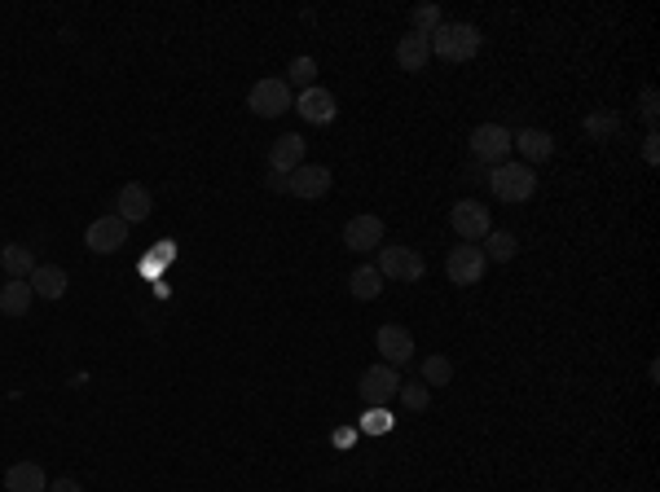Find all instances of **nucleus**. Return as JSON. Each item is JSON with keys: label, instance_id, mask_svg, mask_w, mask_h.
Segmentation results:
<instances>
[{"label": "nucleus", "instance_id": "0eeeda50", "mask_svg": "<svg viewBox=\"0 0 660 492\" xmlns=\"http://www.w3.org/2000/svg\"><path fill=\"white\" fill-rule=\"evenodd\" d=\"M449 225H454V233L462 242H484V233L493 229V216L484 203H476V198H462V203H454V211H449Z\"/></svg>", "mask_w": 660, "mask_h": 492}, {"label": "nucleus", "instance_id": "4468645a", "mask_svg": "<svg viewBox=\"0 0 660 492\" xmlns=\"http://www.w3.org/2000/svg\"><path fill=\"white\" fill-rule=\"evenodd\" d=\"M511 150H520V163L537 167V163H546L550 154H555V137H550L546 128H524V132H515L511 137Z\"/></svg>", "mask_w": 660, "mask_h": 492}, {"label": "nucleus", "instance_id": "dca6fc26", "mask_svg": "<svg viewBox=\"0 0 660 492\" xmlns=\"http://www.w3.org/2000/svg\"><path fill=\"white\" fill-rule=\"evenodd\" d=\"M300 163H304V137L300 132H286V137H278L269 145V172L291 176Z\"/></svg>", "mask_w": 660, "mask_h": 492}, {"label": "nucleus", "instance_id": "423d86ee", "mask_svg": "<svg viewBox=\"0 0 660 492\" xmlns=\"http://www.w3.org/2000/svg\"><path fill=\"white\" fill-rule=\"evenodd\" d=\"M506 154H511V132H506L502 123H480V128L471 132V159L476 163L498 167V163H506Z\"/></svg>", "mask_w": 660, "mask_h": 492}, {"label": "nucleus", "instance_id": "7ed1b4c3", "mask_svg": "<svg viewBox=\"0 0 660 492\" xmlns=\"http://www.w3.org/2000/svg\"><path fill=\"white\" fill-rule=\"evenodd\" d=\"M247 110L256 119H282L286 110H295V97H291V84L282 75H269V80H256L247 93Z\"/></svg>", "mask_w": 660, "mask_h": 492}, {"label": "nucleus", "instance_id": "f257e3e1", "mask_svg": "<svg viewBox=\"0 0 660 492\" xmlns=\"http://www.w3.org/2000/svg\"><path fill=\"white\" fill-rule=\"evenodd\" d=\"M427 44H432V58L440 62H471L480 53V27H471V22H440V27L427 36Z\"/></svg>", "mask_w": 660, "mask_h": 492}, {"label": "nucleus", "instance_id": "f8f14e48", "mask_svg": "<svg viewBox=\"0 0 660 492\" xmlns=\"http://www.w3.org/2000/svg\"><path fill=\"white\" fill-rule=\"evenodd\" d=\"M150 211H154V194L141 181H128L115 194V216L124 220V225H141V220H150Z\"/></svg>", "mask_w": 660, "mask_h": 492}, {"label": "nucleus", "instance_id": "412c9836", "mask_svg": "<svg viewBox=\"0 0 660 492\" xmlns=\"http://www.w3.org/2000/svg\"><path fill=\"white\" fill-rule=\"evenodd\" d=\"M31 299H36L31 282H18V277H9V282L0 286V312H5V317H27Z\"/></svg>", "mask_w": 660, "mask_h": 492}, {"label": "nucleus", "instance_id": "393cba45", "mask_svg": "<svg viewBox=\"0 0 660 492\" xmlns=\"http://www.w3.org/2000/svg\"><path fill=\"white\" fill-rule=\"evenodd\" d=\"M581 128H586L590 141H612L616 128H621V119H616L612 110H594V115H586V123H581Z\"/></svg>", "mask_w": 660, "mask_h": 492}, {"label": "nucleus", "instance_id": "aec40b11", "mask_svg": "<svg viewBox=\"0 0 660 492\" xmlns=\"http://www.w3.org/2000/svg\"><path fill=\"white\" fill-rule=\"evenodd\" d=\"M480 255L489 264H511L515 255H520V238L506 233V229H489V233H484V242H480Z\"/></svg>", "mask_w": 660, "mask_h": 492}, {"label": "nucleus", "instance_id": "a211bd4d", "mask_svg": "<svg viewBox=\"0 0 660 492\" xmlns=\"http://www.w3.org/2000/svg\"><path fill=\"white\" fill-rule=\"evenodd\" d=\"M27 282H31V290H36L40 299H49V304L71 290V277H66V268H58V264H36V273H31Z\"/></svg>", "mask_w": 660, "mask_h": 492}, {"label": "nucleus", "instance_id": "39448f33", "mask_svg": "<svg viewBox=\"0 0 660 492\" xmlns=\"http://www.w3.org/2000/svg\"><path fill=\"white\" fill-rule=\"evenodd\" d=\"M396 387H401V369L392 365H370L366 374L357 378V391L366 400V409H388V400H396Z\"/></svg>", "mask_w": 660, "mask_h": 492}, {"label": "nucleus", "instance_id": "1a4fd4ad", "mask_svg": "<svg viewBox=\"0 0 660 492\" xmlns=\"http://www.w3.org/2000/svg\"><path fill=\"white\" fill-rule=\"evenodd\" d=\"M484 268H489V260L480 255V246H454L445 260V277L454 286H476L484 282Z\"/></svg>", "mask_w": 660, "mask_h": 492}, {"label": "nucleus", "instance_id": "a878e982", "mask_svg": "<svg viewBox=\"0 0 660 492\" xmlns=\"http://www.w3.org/2000/svg\"><path fill=\"white\" fill-rule=\"evenodd\" d=\"M286 84L313 88V84H317V58H308V53H300V58H291V66H286Z\"/></svg>", "mask_w": 660, "mask_h": 492}, {"label": "nucleus", "instance_id": "6e6552de", "mask_svg": "<svg viewBox=\"0 0 660 492\" xmlns=\"http://www.w3.org/2000/svg\"><path fill=\"white\" fill-rule=\"evenodd\" d=\"M330 185H335V176H330V167H322V163H300L291 176H286V194L304 198V203H313V198H326Z\"/></svg>", "mask_w": 660, "mask_h": 492}, {"label": "nucleus", "instance_id": "bb28decb", "mask_svg": "<svg viewBox=\"0 0 660 492\" xmlns=\"http://www.w3.org/2000/svg\"><path fill=\"white\" fill-rule=\"evenodd\" d=\"M396 400H401L405 409L423 413L427 405H432V391H427V383H401V387H396Z\"/></svg>", "mask_w": 660, "mask_h": 492}, {"label": "nucleus", "instance_id": "b1692460", "mask_svg": "<svg viewBox=\"0 0 660 492\" xmlns=\"http://www.w3.org/2000/svg\"><path fill=\"white\" fill-rule=\"evenodd\" d=\"M418 383H427V387H449V383H454V361H449L445 352L423 356V378H418Z\"/></svg>", "mask_w": 660, "mask_h": 492}, {"label": "nucleus", "instance_id": "9b49d317", "mask_svg": "<svg viewBox=\"0 0 660 492\" xmlns=\"http://www.w3.org/2000/svg\"><path fill=\"white\" fill-rule=\"evenodd\" d=\"M124 242H128V225L119 216H97L93 225H88V233H84V246L93 255H115Z\"/></svg>", "mask_w": 660, "mask_h": 492}, {"label": "nucleus", "instance_id": "20e7f679", "mask_svg": "<svg viewBox=\"0 0 660 492\" xmlns=\"http://www.w3.org/2000/svg\"><path fill=\"white\" fill-rule=\"evenodd\" d=\"M374 268L383 273V282H423L427 273L423 255L414 246H379V264Z\"/></svg>", "mask_w": 660, "mask_h": 492}, {"label": "nucleus", "instance_id": "6ab92c4d", "mask_svg": "<svg viewBox=\"0 0 660 492\" xmlns=\"http://www.w3.org/2000/svg\"><path fill=\"white\" fill-rule=\"evenodd\" d=\"M5 492H49L44 466L40 462H14L5 471Z\"/></svg>", "mask_w": 660, "mask_h": 492}, {"label": "nucleus", "instance_id": "2eb2a0df", "mask_svg": "<svg viewBox=\"0 0 660 492\" xmlns=\"http://www.w3.org/2000/svg\"><path fill=\"white\" fill-rule=\"evenodd\" d=\"M295 110H300L304 123H317V128H322V123L335 119V93H330V88H322V84H313V88H304V93H300Z\"/></svg>", "mask_w": 660, "mask_h": 492}, {"label": "nucleus", "instance_id": "4be33fe9", "mask_svg": "<svg viewBox=\"0 0 660 492\" xmlns=\"http://www.w3.org/2000/svg\"><path fill=\"white\" fill-rule=\"evenodd\" d=\"M0 268H5L9 277H18V282H27V277L36 273V255H31V246L9 242V246H0Z\"/></svg>", "mask_w": 660, "mask_h": 492}, {"label": "nucleus", "instance_id": "2f4dec72", "mask_svg": "<svg viewBox=\"0 0 660 492\" xmlns=\"http://www.w3.org/2000/svg\"><path fill=\"white\" fill-rule=\"evenodd\" d=\"M49 492H84V488L75 484L71 475H66V479H53V484H49Z\"/></svg>", "mask_w": 660, "mask_h": 492}, {"label": "nucleus", "instance_id": "c85d7f7f", "mask_svg": "<svg viewBox=\"0 0 660 492\" xmlns=\"http://www.w3.org/2000/svg\"><path fill=\"white\" fill-rule=\"evenodd\" d=\"M638 102H643V106H638V110H643V119H647V123H652V128H656V119H660V93H656L652 84H647Z\"/></svg>", "mask_w": 660, "mask_h": 492}, {"label": "nucleus", "instance_id": "cd10ccee", "mask_svg": "<svg viewBox=\"0 0 660 492\" xmlns=\"http://www.w3.org/2000/svg\"><path fill=\"white\" fill-rule=\"evenodd\" d=\"M410 22H414V36H432V31H436L445 18H440L436 5H418L414 14H410Z\"/></svg>", "mask_w": 660, "mask_h": 492}, {"label": "nucleus", "instance_id": "ddd939ff", "mask_svg": "<svg viewBox=\"0 0 660 492\" xmlns=\"http://www.w3.org/2000/svg\"><path fill=\"white\" fill-rule=\"evenodd\" d=\"M344 246L348 251H379L383 246V220L379 216H352L344 225Z\"/></svg>", "mask_w": 660, "mask_h": 492}, {"label": "nucleus", "instance_id": "c756f323", "mask_svg": "<svg viewBox=\"0 0 660 492\" xmlns=\"http://www.w3.org/2000/svg\"><path fill=\"white\" fill-rule=\"evenodd\" d=\"M366 431H370V435L392 431V413H388V409H370V413H366Z\"/></svg>", "mask_w": 660, "mask_h": 492}, {"label": "nucleus", "instance_id": "f3484780", "mask_svg": "<svg viewBox=\"0 0 660 492\" xmlns=\"http://www.w3.org/2000/svg\"><path fill=\"white\" fill-rule=\"evenodd\" d=\"M427 62H432V44H427V36H401L396 40V66H401L405 75H423Z\"/></svg>", "mask_w": 660, "mask_h": 492}, {"label": "nucleus", "instance_id": "9d476101", "mask_svg": "<svg viewBox=\"0 0 660 492\" xmlns=\"http://www.w3.org/2000/svg\"><path fill=\"white\" fill-rule=\"evenodd\" d=\"M374 348L383 352V365H392V369H401V365H410L414 361V334L405 330V326H379V334H374Z\"/></svg>", "mask_w": 660, "mask_h": 492}, {"label": "nucleus", "instance_id": "f03ea898", "mask_svg": "<svg viewBox=\"0 0 660 492\" xmlns=\"http://www.w3.org/2000/svg\"><path fill=\"white\" fill-rule=\"evenodd\" d=\"M489 189L502 203H528L537 194V176L528 163H498L489 167Z\"/></svg>", "mask_w": 660, "mask_h": 492}, {"label": "nucleus", "instance_id": "7c9ffc66", "mask_svg": "<svg viewBox=\"0 0 660 492\" xmlns=\"http://www.w3.org/2000/svg\"><path fill=\"white\" fill-rule=\"evenodd\" d=\"M643 163L647 167L660 163V137H656V132H647V141H643Z\"/></svg>", "mask_w": 660, "mask_h": 492}, {"label": "nucleus", "instance_id": "5701e85b", "mask_svg": "<svg viewBox=\"0 0 660 492\" xmlns=\"http://www.w3.org/2000/svg\"><path fill=\"white\" fill-rule=\"evenodd\" d=\"M348 290H352V299L370 304V299H379V295H383V273H379L374 264H361L357 273L348 277Z\"/></svg>", "mask_w": 660, "mask_h": 492}]
</instances>
